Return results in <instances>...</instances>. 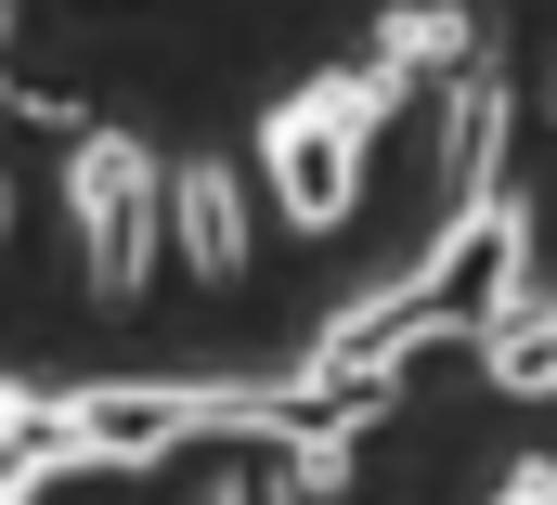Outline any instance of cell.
I'll list each match as a JSON object with an SVG mask.
<instances>
[{"label": "cell", "instance_id": "6da1fadb", "mask_svg": "<svg viewBox=\"0 0 557 505\" xmlns=\"http://www.w3.org/2000/svg\"><path fill=\"white\" fill-rule=\"evenodd\" d=\"M416 91L389 65H350V78H298L273 118H260V169H273V208L298 234H337L363 208V143L403 118Z\"/></svg>", "mask_w": 557, "mask_h": 505}, {"label": "cell", "instance_id": "7a4b0ae2", "mask_svg": "<svg viewBox=\"0 0 557 505\" xmlns=\"http://www.w3.org/2000/svg\"><path fill=\"white\" fill-rule=\"evenodd\" d=\"M65 208H78V259H91L104 311H131L156 247H169V169L143 156L131 130H78L65 143Z\"/></svg>", "mask_w": 557, "mask_h": 505}, {"label": "cell", "instance_id": "3957f363", "mask_svg": "<svg viewBox=\"0 0 557 505\" xmlns=\"http://www.w3.org/2000/svg\"><path fill=\"white\" fill-rule=\"evenodd\" d=\"M416 298H428V324L441 337H493V324H519L532 311V195L506 182V195H480L467 221H441L416 259Z\"/></svg>", "mask_w": 557, "mask_h": 505}, {"label": "cell", "instance_id": "277c9868", "mask_svg": "<svg viewBox=\"0 0 557 505\" xmlns=\"http://www.w3.org/2000/svg\"><path fill=\"white\" fill-rule=\"evenodd\" d=\"M506 130H519V91L506 65L480 52L454 91H441V143H428V182H441V221H467L480 195H506Z\"/></svg>", "mask_w": 557, "mask_h": 505}, {"label": "cell", "instance_id": "5b68a950", "mask_svg": "<svg viewBox=\"0 0 557 505\" xmlns=\"http://www.w3.org/2000/svg\"><path fill=\"white\" fill-rule=\"evenodd\" d=\"M428 337H441V324H428L416 272H403V285H376V298H350V311H337V324L311 337V377H403V364H416Z\"/></svg>", "mask_w": 557, "mask_h": 505}, {"label": "cell", "instance_id": "8992f818", "mask_svg": "<svg viewBox=\"0 0 557 505\" xmlns=\"http://www.w3.org/2000/svg\"><path fill=\"white\" fill-rule=\"evenodd\" d=\"M169 247H182L195 285H234V272H247V195H234V169H221V156L169 169Z\"/></svg>", "mask_w": 557, "mask_h": 505}, {"label": "cell", "instance_id": "52a82bcc", "mask_svg": "<svg viewBox=\"0 0 557 505\" xmlns=\"http://www.w3.org/2000/svg\"><path fill=\"white\" fill-rule=\"evenodd\" d=\"M376 65H389L403 91H428V78L454 91V78L480 65V13H467V0H389V26H376Z\"/></svg>", "mask_w": 557, "mask_h": 505}, {"label": "cell", "instance_id": "ba28073f", "mask_svg": "<svg viewBox=\"0 0 557 505\" xmlns=\"http://www.w3.org/2000/svg\"><path fill=\"white\" fill-rule=\"evenodd\" d=\"M480 377L519 389V402H557V298H532L519 324H493V337H480Z\"/></svg>", "mask_w": 557, "mask_h": 505}, {"label": "cell", "instance_id": "9c48e42d", "mask_svg": "<svg viewBox=\"0 0 557 505\" xmlns=\"http://www.w3.org/2000/svg\"><path fill=\"white\" fill-rule=\"evenodd\" d=\"M493 505H557V467H545V454H519V467L493 480Z\"/></svg>", "mask_w": 557, "mask_h": 505}, {"label": "cell", "instance_id": "30bf717a", "mask_svg": "<svg viewBox=\"0 0 557 505\" xmlns=\"http://www.w3.org/2000/svg\"><path fill=\"white\" fill-rule=\"evenodd\" d=\"M208 505H298V493H285V467H273V480H234V493H208Z\"/></svg>", "mask_w": 557, "mask_h": 505}, {"label": "cell", "instance_id": "8fae6325", "mask_svg": "<svg viewBox=\"0 0 557 505\" xmlns=\"http://www.w3.org/2000/svg\"><path fill=\"white\" fill-rule=\"evenodd\" d=\"M0 505H39V493H26V480H0Z\"/></svg>", "mask_w": 557, "mask_h": 505}, {"label": "cell", "instance_id": "7c38bea8", "mask_svg": "<svg viewBox=\"0 0 557 505\" xmlns=\"http://www.w3.org/2000/svg\"><path fill=\"white\" fill-rule=\"evenodd\" d=\"M0 234H13V182H0Z\"/></svg>", "mask_w": 557, "mask_h": 505}, {"label": "cell", "instance_id": "4fadbf2b", "mask_svg": "<svg viewBox=\"0 0 557 505\" xmlns=\"http://www.w3.org/2000/svg\"><path fill=\"white\" fill-rule=\"evenodd\" d=\"M0 39H13V0H0Z\"/></svg>", "mask_w": 557, "mask_h": 505}, {"label": "cell", "instance_id": "5bb4252c", "mask_svg": "<svg viewBox=\"0 0 557 505\" xmlns=\"http://www.w3.org/2000/svg\"><path fill=\"white\" fill-rule=\"evenodd\" d=\"M545 118H557V91H545Z\"/></svg>", "mask_w": 557, "mask_h": 505}]
</instances>
